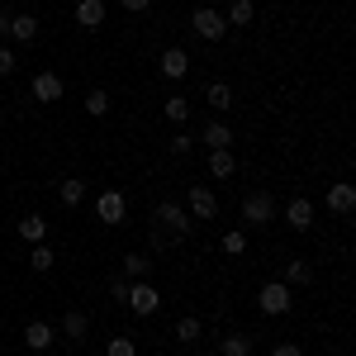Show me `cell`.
<instances>
[{"label":"cell","mask_w":356,"mask_h":356,"mask_svg":"<svg viewBox=\"0 0 356 356\" xmlns=\"http://www.w3.org/2000/svg\"><path fill=\"white\" fill-rule=\"evenodd\" d=\"M76 24L81 29H105V0H81V5H76Z\"/></svg>","instance_id":"12"},{"label":"cell","mask_w":356,"mask_h":356,"mask_svg":"<svg viewBox=\"0 0 356 356\" xmlns=\"http://www.w3.org/2000/svg\"><path fill=\"white\" fill-rule=\"evenodd\" d=\"M223 19H228V29H247L252 24V0H233Z\"/></svg>","instance_id":"23"},{"label":"cell","mask_w":356,"mask_h":356,"mask_svg":"<svg viewBox=\"0 0 356 356\" xmlns=\"http://www.w3.org/2000/svg\"><path fill=\"white\" fill-rule=\"evenodd\" d=\"M43 356H57V352H53V347H48V352H43Z\"/></svg>","instance_id":"37"},{"label":"cell","mask_w":356,"mask_h":356,"mask_svg":"<svg viewBox=\"0 0 356 356\" xmlns=\"http://www.w3.org/2000/svg\"><path fill=\"white\" fill-rule=\"evenodd\" d=\"M271 356H304L300 347H295V342H275V352Z\"/></svg>","instance_id":"34"},{"label":"cell","mask_w":356,"mask_h":356,"mask_svg":"<svg viewBox=\"0 0 356 356\" xmlns=\"http://www.w3.org/2000/svg\"><path fill=\"white\" fill-rule=\"evenodd\" d=\"M200 356H219V352H200Z\"/></svg>","instance_id":"38"},{"label":"cell","mask_w":356,"mask_h":356,"mask_svg":"<svg viewBox=\"0 0 356 356\" xmlns=\"http://www.w3.org/2000/svg\"><path fill=\"white\" fill-rule=\"evenodd\" d=\"M204 95H209V105H214V110H228V105H233V90H228L223 81H209Z\"/></svg>","instance_id":"27"},{"label":"cell","mask_w":356,"mask_h":356,"mask_svg":"<svg viewBox=\"0 0 356 356\" xmlns=\"http://www.w3.org/2000/svg\"><path fill=\"white\" fill-rule=\"evenodd\" d=\"M10 19H15V15H10V10H0V33H10Z\"/></svg>","instance_id":"36"},{"label":"cell","mask_w":356,"mask_h":356,"mask_svg":"<svg viewBox=\"0 0 356 356\" xmlns=\"http://www.w3.org/2000/svg\"><path fill=\"white\" fill-rule=\"evenodd\" d=\"M105 290H110L114 304H124V300H129V275H110V280H105Z\"/></svg>","instance_id":"30"},{"label":"cell","mask_w":356,"mask_h":356,"mask_svg":"<svg viewBox=\"0 0 356 356\" xmlns=\"http://www.w3.org/2000/svg\"><path fill=\"white\" fill-rule=\"evenodd\" d=\"M10 72H15V53H10V48H0V76H10Z\"/></svg>","instance_id":"33"},{"label":"cell","mask_w":356,"mask_h":356,"mask_svg":"<svg viewBox=\"0 0 356 356\" xmlns=\"http://www.w3.org/2000/svg\"><path fill=\"white\" fill-rule=\"evenodd\" d=\"M171 332H176V342H186V347H191V342H200V318H191V314H186V318H181Z\"/></svg>","instance_id":"26"},{"label":"cell","mask_w":356,"mask_h":356,"mask_svg":"<svg viewBox=\"0 0 356 356\" xmlns=\"http://www.w3.org/2000/svg\"><path fill=\"white\" fill-rule=\"evenodd\" d=\"M186 214L191 219H219V200H214V191L204 181H195L191 191H186Z\"/></svg>","instance_id":"5"},{"label":"cell","mask_w":356,"mask_h":356,"mask_svg":"<svg viewBox=\"0 0 356 356\" xmlns=\"http://www.w3.org/2000/svg\"><path fill=\"white\" fill-rule=\"evenodd\" d=\"M10 38H15V43H33V38H38V19H33V15H15V19H10Z\"/></svg>","instance_id":"15"},{"label":"cell","mask_w":356,"mask_h":356,"mask_svg":"<svg viewBox=\"0 0 356 356\" xmlns=\"http://www.w3.org/2000/svg\"><path fill=\"white\" fill-rule=\"evenodd\" d=\"M191 29L200 33V38H204V43H219L223 33H228V19H223L214 5H200V10L191 15Z\"/></svg>","instance_id":"2"},{"label":"cell","mask_w":356,"mask_h":356,"mask_svg":"<svg viewBox=\"0 0 356 356\" xmlns=\"http://www.w3.org/2000/svg\"><path fill=\"white\" fill-rule=\"evenodd\" d=\"M53 261H57V252L48 243H33V252H29V266L33 271H53Z\"/></svg>","instance_id":"25"},{"label":"cell","mask_w":356,"mask_h":356,"mask_svg":"<svg viewBox=\"0 0 356 356\" xmlns=\"http://www.w3.org/2000/svg\"><path fill=\"white\" fill-rule=\"evenodd\" d=\"M219 356H252V337H247V332H228Z\"/></svg>","instance_id":"22"},{"label":"cell","mask_w":356,"mask_h":356,"mask_svg":"<svg viewBox=\"0 0 356 356\" xmlns=\"http://www.w3.org/2000/svg\"><path fill=\"white\" fill-rule=\"evenodd\" d=\"M238 171V157L228 152V147H209V176H219V181H228Z\"/></svg>","instance_id":"13"},{"label":"cell","mask_w":356,"mask_h":356,"mask_svg":"<svg viewBox=\"0 0 356 356\" xmlns=\"http://www.w3.org/2000/svg\"><path fill=\"white\" fill-rule=\"evenodd\" d=\"M57 195H62V204H67V209H76V204L86 200V181H76V176H67V181L57 186Z\"/></svg>","instance_id":"21"},{"label":"cell","mask_w":356,"mask_h":356,"mask_svg":"<svg viewBox=\"0 0 356 356\" xmlns=\"http://www.w3.org/2000/svg\"><path fill=\"white\" fill-rule=\"evenodd\" d=\"M280 280H285V285H309V280H314V266H309L304 257H290V266H285Z\"/></svg>","instance_id":"19"},{"label":"cell","mask_w":356,"mask_h":356,"mask_svg":"<svg viewBox=\"0 0 356 356\" xmlns=\"http://www.w3.org/2000/svg\"><path fill=\"white\" fill-rule=\"evenodd\" d=\"M271 219H275V200L266 191H257V195H247V200H243V223H247V228H266Z\"/></svg>","instance_id":"6"},{"label":"cell","mask_w":356,"mask_h":356,"mask_svg":"<svg viewBox=\"0 0 356 356\" xmlns=\"http://www.w3.org/2000/svg\"><path fill=\"white\" fill-rule=\"evenodd\" d=\"M162 114H166V119H171V124H186V119H191V100H186V95L176 90V95H166Z\"/></svg>","instance_id":"20"},{"label":"cell","mask_w":356,"mask_h":356,"mask_svg":"<svg viewBox=\"0 0 356 356\" xmlns=\"http://www.w3.org/2000/svg\"><path fill=\"white\" fill-rule=\"evenodd\" d=\"M86 114L105 119V114H110V95H105V90H90V95H86Z\"/></svg>","instance_id":"28"},{"label":"cell","mask_w":356,"mask_h":356,"mask_svg":"<svg viewBox=\"0 0 356 356\" xmlns=\"http://www.w3.org/2000/svg\"><path fill=\"white\" fill-rule=\"evenodd\" d=\"M129 309H134L138 318H152L157 309H162V290L157 285H147V280H129Z\"/></svg>","instance_id":"1"},{"label":"cell","mask_w":356,"mask_h":356,"mask_svg":"<svg viewBox=\"0 0 356 356\" xmlns=\"http://www.w3.org/2000/svg\"><path fill=\"white\" fill-rule=\"evenodd\" d=\"M86 332H90V318H86L81 309H72V314L62 318V337H67V342H86Z\"/></svg>","instance_id":"14"},{"label":"cell","mask_w":356,"mask_h":356,"mask_svg":"<svg viewBox=\"0 0 356 356\" xmlns=\"http://www.w3.org/2000/svg\"><path fill=\"white\" fill-rule=\"evenodd\" d=\"M147 271H152V257H138V252L124 257V275L129 280H147Z\"/></svg>","instance_id":"24"},{"label":"cell","mask_w":356,"mask_h":356,"mask_svg":"<svg viewBox=\"0 0 356 356\" xmlns=\"http://www.w3.org/2000/svg\"><path fill=\"white\" fill-rule=\"evenodd\" d=\"M19 238H24L29 247H33V243H43V238H48V219H38V214L19 219Z\"/></svg>","instance_id":"18"},{"label":"cell","mask_w":356,"mask_h":356,"mask_svg":"<svg viewBox=\"0 0 356 356\" xmlns=\"http://www.w3.org/2000/svg\"><path fill=\"white\" fill-rule=\"evenodd\" d=\"M257 304H261V314L280 318V314H290L295 295H290V285H285V280H271V285H261V290H257Z\"/></svg>","instance_id":"4"},{"label":"cell","mask_w":356,"mask_h":356,"mask_svg":"<svg viewBox=\"0 0 356 356\" xmlns=\"http://www.w3.org/2000/svg\"><path fill=\"white\" fill-rule=\"evenodd\" d=\"M191 147H195V138H191V134H176V138H171V152H176V157H186Z\"/></svg>","instance_id":"32"},{"label":"cell","mask_w":356,"mask_h":356,"mask_svg":"<svg viewBox=\"0 0 356 356\" xmlns=\"http://www.w3.org/2000/svg\"><path fill=\"white\" fill-rule=\"evenodd\" d=\"M53 337H57V328H53V323H43V318H33V323L24 328V342L33 347V352H48V347H53Z\"/></svg>","instance_id":"11"},{"label":"cell","mask_w":356,"mask_h":356,"mask_svg":"<svg viewBox=\"0 0 356 356\" xmlns=\"http://www.w3.org/2000/svg\"><path fill=\"white\" fill-rule=\"evenodd\" d=\"M119 5H124V10H134V15H143V10H147L152 0H119Z\"/></svg>","instance_id":"35"},{"label":"cell","mask_w":356,"mask_h":356,"mask_svg":"<svg viewBox=\"0 0 356 356\" xmlns=\"http://www.w3.org/2000/svg\"><path fill=\"white\" fill-rule=\"evenodd\" d=\"M33 100H38V105H57V100H62V76H57V72H38V76H33Z\"/></svg>","instance_id":"9"},{"label":"cell","mask_w":356,"mask_h":356,"mask_svg":"<svg viewBox=\"0 0 356 356\" xmlns=\"http://www.w3.org/2000/svg\"><path fill=\"white\" fill-rule=\"evenodd\" d=\"M200 143H209V147H228V143H233V129H228L223 119H209L204 134H200Z\"/></svg>","instance_id":"17"},{"label":"cell","mask_w":356,"mask_h":356,"mask_svg":"<svg viewBox=\"0 0 356 356\" xmlns=\"http://www.w3.org/2000/svg\"><path fill=\"white\" fill-rule=\"evenodd\" d=\"M152 219L162 223L166 233H176V238H191V228H195V219L181 209V204H176V200H162V204L152 209Z\"/></svg>","instance_id":"3"},{"label":"cell","mask_w":356,"mask_h":356,"mask_svg":"<svg viewBox=\"0 0 356 356\" xmlns=\"http://www.w3.org/2000/svg\"><path fill=\"white\" fill-rule=\"evenodd\" d=\"M95 214H100V223L119 228V223H124V214H129V200H124L119 191H105L100 200H95Z\"/></svg>","instance_id":"7"},{"label":"cell","mask_w":356,"mask_h":356,"mask_svg":"<svg viewBox=\"0 0 356 356\" xmlns=\"http://www.w3.org/2000/svg\"><path fill=\"white\" fill-rule=\"evenodd\" d=\"M223 252H228V257H243V252H247V238H243V233H223Z\"/></svg>","instance_id":"31"},{"label":"cell","mask_w":356,"mask_h":356,"mask_svg":"<svg viewBox=\"0 0 356 356\" xmlns=\"http://www.w3.org/2000/svg\"><path fill=\"white\" fill-rule=\"evenodd\" d=\"M157 72H162L166 81H181V76L191 72V53H186V48H166L162 62H157Z\"/></svg>","instance_id":"8"},{"label":"cell","mask_w":356,"mask_h":356,"mask_svg":"<svg viewBox=\"0 0 356 356\" xmlns=\"http://www.w3.org/2000/svg\"><path fill=\"white\" fill-rule=\"evenodd\" d=\"M328 209H332V214H352V209H356V186H347V181L328 186Z\"/></svg>","instance_id":"10"},{"label":"cell","mask_w":356,"mask_h":356,"mask_svg":"<svg viewBox=\"0 0 356 356\" xmlns=\"http://www.w3.org/2000/svg\"><path fill=\"white\" fill-rule=\"evenodd\" d=\"M285 219H290V228H295V233H304V228L314 223V204H309V200H290Z\"/></svg>","instance_id":"16"},{"label":"cell","mask_w":356,"mask_h":356,"mask_svg":"<svg viewBox=\"0 0 356 356\" xmlns=\"http://www.w3.org/2000/svg\"><path fill=\"white\" fill-rule=\"evenodd\" d=\"M105 356H138V347H134V337H110V347H105Z\"/></svg>","instance_id":"29"}]
</instances>
